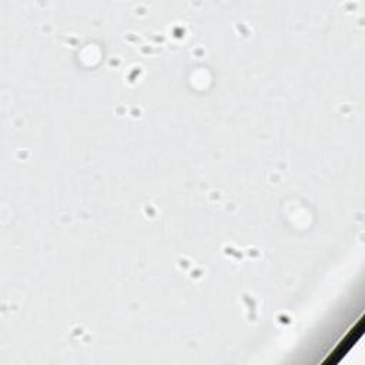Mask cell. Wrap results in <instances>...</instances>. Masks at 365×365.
<instances>
[{
  "label": "cell",
  "instance_id": "1",
  "mask_svg": "<svg viewBox=\"0 0 365 365\" xmlns=\"http://www.w3.org/2000/svg\"><path fill=\"white\" fill-rule=\"evenodd\" d=\"M364 332V319L361 318L356 325H354V328L344 336V339L336 345V348L328 355V358L324 361V365H329V364H336L339 362L352 348L354 345L359 341V338L362 336Z\"/></svg>",
  "mask_w": 365,
  "mask_h": 365
}]
</instances>
